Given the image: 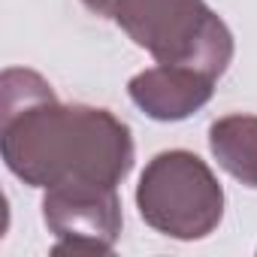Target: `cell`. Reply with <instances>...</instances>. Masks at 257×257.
<instances>
[{
	"mask_svg": "<svg viewBox=\"0 0 257 257\" xmlns=\"http://www.w3.org/2000/svg\"><path fill=\"white\" fill-rule=\"evenodd\" d=\"M0 155L31 188H118L134 170L137 149L115 112L61 103L40 73L10 67L0 76Z\"/></svg>",
	"mask_w": 257,
	"mask_h": 257,
	"instance_id": "obj_1",
	"label": "cell"
},
{
	"mask_svg": "<svg viewBox=\"0 0 257 257\" xmlns=\"http://www.w3.org/2000/svg\"><path fill=\"white\" fill-rule=\"evenodd\" d=\"M115 25L158 64H176L221 79L236 43L206 0H118Z\"/></svg>",
	"mask_w": 257,
	"mask_h": 257,
	"instance_id": "obj_2",
	"label": "cell"
},
{
	"mask_svg": "<svg viewBox=\"0 0 257 257\" xmlns=\"http://www.w3.org/2000/svg\"><path fill=\"white\" fill-rule=\"evenodd\" d=\"M140 218L179 242H197L224 218V188L209 164L185 149L155 155L137 185Z\"/></svg>",
	"mask_w": 257,
	"mask_h": 257,
	"instance_id": "obj_3",
	"label": "cell"
},
{
	"mask_svg": "<svg viewBox=\"0 0 257 257\" xmlns=\"http://www.w3.org/2000/svg\"><path fill=\"white\" fill-rule=\"evenodd\" d=\"M43 221L55 254H109L121 236V197L109 185H64L43 197Z\"/></svg>",
	"mask_w": 257,
	"mask_h": 257,
	"instance_id": "obj_4",
	"label": "cell"
},
{
	"mask_svg": "<svg viewBox=\"0 0 257 257\" xmlns=\"http://www.w3.org/2000/svg\"><path fill=\"white\" fill-rule=\"evenodd\" d=\"M215 82L218 79L191 67L158 64L127 82V94L137 109L155 121H185L212 100Z\"/></svg>",
	"mask_w": 257,
	"mask_h": 257,
	"instance_id": "obj_5",
	"label": "cell"
},
{
	"mask_svg": "<svg viewBox=\"0 0 257 257\" xmlns=\"http://www.w3.org/2000/svg\"><path fill=\"white\" fill-rule=\"evenodd\" d=\"M209 152L224 173L257 191V115L233 112L212 121Z\"/></svg>",
	"mask_w": 257,
	"mask_h": 257,
	"instance_id": "obj_6",
	"label": "cell"
},
{
	"mask_svg": "<svg viewBox=\"0 0 257 257\" xmlns=\"http://www.w3.org/2000/svg\"><path fill=\"white\" fill-rule=\"evenodd\" d=\"M82 4H85L94 16H115L118 0H82Z\"/></svg>",
	"mask_w": 257,
	"mask_h": 257,
	"instance_id": "obj_7",
	"label": "cell"
}]
</instances>
